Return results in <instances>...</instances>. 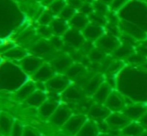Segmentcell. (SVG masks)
<instances>
[{"mask_svg": "<svg viewBox=\"0 0 147 136\" xmlns=\"http://www.w3.org/2000/svg\"><path fill=\"white\" fill-rule=\"evenodd\" d=\"M116 86L133 103H147V70L135 67L120 69Z\"/></svg>", "mask_w": 147, "mask_h": 136, "instance_id": "1", "label": "cell"}, {"mask_svg": "<svg viewBox=\"0 0 147 136\" xmlns=\"http://www.w3.org/2000/svg\"><path fill=\"white\" fill-rule=\"evenodd\" d=\"M129 1L123 9L120 10L119 14H130V17L124 18L123 20L129 21L137 25L144 32L147 33V3H143L139 0Z\"/></svg>", "mask_w": 147, "mask_h": 136, "instance_id": "2", "label": "cell"}, {"mask_svg": "<svg viewBox=\"0 0 147 136\" xmlns=\"http://www.w3.org/2000/svg\"><path fill=\"white\" fill-rule=\"evenodd\" d=\"M46 88L51 93H63L70 85H71V79L65 74H56L50 80L45 83Z\"/></svg>", "mask_w": 147, "mask_h": 136, "instance_id": "3", "label": "cell"}, {"mask_svg": "<svg viewBox=\"0 0 147 136\" xmlns=\"http://www.w3.org/2000/svg\"><path fill=\"white\" fill-rule=\"evenodd\" d=\"M96 47L104 51L106 54H113L121 46V41L117 36L110 33H105L95 42Z\"/></svg>", "mask_w": 147, "mask_h": 136, "instance_id": "4", "label": "cell"}, {"mask_svg": "<svg viewBox=\"0 0 147 136\" xmlns=\"http://www.w3.org/2000/svg\"><path fill=\"white\" fill-rule=\"evenodd\" d=\"M126 99L127 98L121 92L118 90H113L104 104L111 112H122L128 105Z\"/></svg>", "mask_w": 147, "mask_h": 136, "instance_id": "5", "label": "cell"}, {"mask_svg": "<svg viewBox=\"0 0 147 136\" xmlns=\"http://www.w3.org/2000/svg\"><path fill=\"white\" fill-rule=\"evenodd\" d=\"M88 120L87 115L85 114H73L65 124L62 126L63 130L70 135L76 136L85 122Z\"/></svg>", "mask_w": 147, "mask_h": 136, "instance_id": "6", "label": "cell"}, {"mask_svg": "<svg viewBox=\"0 0 147 136\" xmlns=\"http://www.w3.org/2000/svg\"><path fill=\"white\" fill-rule=\"evenodd\" d=\"M131 121V119L128 118L123 112H111V114L105 120V124L111 130L121 131Z\"/></svg>", "mask_w": 147, "mask_h": 136, "instance_id": "7", "label": "cell"}, {"mask_svg": "<svg viewBox=\"0 0 147 136\" xmlns=\"http://www.w3.org/2000/svg\"><path fill=\"white\" fill-rule=\"evenodd\" d=\"M62 38H63L65 44H67L68 46L72 47L74 49L82 48L83 45L86 43V39L82 31L74 29V28H69Z\"/></svg>", "mask_w": 147, "mask_h": 136, "instance_id": "8", "label": "cell"}, {"mask_svg": "<svg viewBox=\"0 0 147 136\" xmlns=\"http://www.w3.org/2000/svg\"><path fill=\"white\" fill-rule=\"evenodd\" d=\"M111 114V111L105 106V104L100 103H93L90 105L87 112V117L91 120L95 121L97 123L104 122L106 118Z\"/></svg>", "mask_w": 147, "mask_h": 136, "instance_id": "9", "label": "cell"}, {"mask_svg": "<svg viewBox=\"0 0 147 136\" xmlns=\"http://www.w3.org/2000/svg\"><path fill=\"white\" fill-rule=\"evenodd\" d=\"M119 27L124 34L132 37L135 40H145V39H147L146 32H144L140 27H138L137 25H135V24L131 23L129 21L120 19Z\"/></svg>", "mask_w": 147, "mask_h": 136, "instance_id": "10", "label": "cell"}, {"mask_svg": "<svg viewBox=\"0 0 147 136\" xmlns=\"http://www.w3.org/2000/svg\"><path fill=\"white\" fill-rule=\"evenodd\" d=\"M72 115H73L72 109L68 105L60 104L58 108L56 109V111L53 113V115L49 119L54 125L58 127H62Z\"/></svg>", "mask_w": 147, "mask_h": 136, "instance_id": "11", "label": "cell"}, {"mask_svg": "<svg viewBox=\"0 0 147 136\" xmlns=\"http://www.w3.org/2000/svg\"><path fill=\"white\" fill-rule=\"evenodd\" d=\"M86 96V93L83 88L79 87L75 84H71L65 91L62 93V99L67 102L79 103L83 101Z\"/></svg>", "mask_w": 147, "mask_h": 136, "instance_id": "12", "label": "cell"}, {"mask_svg": "<svg viewBox=\"0 0 147 136\" xmlns=\"http://www.w3.org/2000/svg\"><path fill=\"white\" fill-rule=\"evenodd\" d=\"M122 112L132 121H139L147 112V103L131 102L125 107V109Z\"/></svg>", "mask_w": 147, "mask_h": 136, "instance_id": "13", "label": "cell"}, {"mask_svg": "<svg viewBox=\"0 0 147 136\" xmlns=\"http://www.w3.org/2000/svg\"><path fill=\"white\" fill-rule=\"evenodd\" d=\"M82 33H83L84 37H85L86 41L91 43H95L100 37H102L105 34V29L103 26L90 22L85 27V29L82 31Z\"/></svg>", "mask_w": 147, "mask_h": 136, "instance_id": "14", "label": "cell"}, {"mask_svg": "<svg viewBox=\"0 0 147 136\" xmlns=\"http://www.w3.org/2000/svg\"><path fill=\"white\" fill-rule=\"evenodd\" d=\"M43 64L44 63H43V60L41 59V57L33 56V55H31V56L27 55L25 58L20 61V65H21L22 69L26 73L31 74V75H33Z\"/></svg>", "mask_w": 147, "mask_h": 136, "instance_id": "15", "label": "cell"}, {"mask_svg": "<svg viewBox=\"0 0 147 136\" xmlns=\"http://www.w3.org/2000/svg\"><path fill=\"white\" fill-rule=\"evenodd\" d=\"M72 64H73V59L67 54L56 56L51 61V65L59 74H65L67 70L72 66Z\"/></svg>", "mask_w": 147, "mask_h": 136, "instance_id": "16", "label": "cell"}, {"mask_svg": "<svg viewBox=\"0 0 147 136\" xmlns=\"http://www.w3.org/2000/svg\"><path fill=\"white\" fill-rule=\"evenodd\" d=\"M57 72L51 64H43L42 66L39 68L34 74H33V78L36 82L38 83H46L48 80H50L54 75H56Z\"/></svg>", "mask_w": 147, "mask_h": 136, "instance_id": "17", "label": "cell"}, {"mask_svg": "<svg viewBox=\"0 0 147 136\" xmlns=\"http://www.w3.org/2000/svg\"><path fill=\"white\" fill-rule=\"evenodd\" d=\"M105 82V78L104 75L101 73H97L95 75H93L90 79L84 85V91H85L86 95H89L92 97L93 94L99 89L101 85Z\"/></svg>", "mask_w": 147, "mask_h": 136, "instance_id": "18", "label": "cell"}, {"mask_svg": "<svg viewBox=\"0 0 147 136\" xmlns=\"http://www.w3.org/2000/svg\"><path fill=\"white\" fill-rule=\"evenodd\" d=\"M32 51L33 53L36 54V56H46L50 55L54 52L55 48L52 46L49 40H40L37 41L36 43L32 45Z\"/></svg>", "mask_w": 147, "mask_h": 136, "instance_id": "19", "label": "cell"}, {"mask_svg": "<svg viewBox=\"0 0 147 136\" xmlns=\"http://www.w3.org/2000/svg\"><path fill=\"white\" fill-rule=\"evenodd\" d=\"M113 91L112 86L108 83L107 81H105L102 85L99 87V89L93 94L92 100L95 103H100V104H104L106 102L107 98L109 97V95L111 94V92Z\"/></svg>", "mask_w": 147, "mask_h": 136, "instance_id": "20", "label": "cell"}, {"mask_svg": "<svg viewBox=\"0 0 147 136\" xmlns=\"http://www.w3.org/2000/svg\"><path fill=\"white\" fill-rule=\"evenodd\" d=\"M60 103L58 100L52 99V98H48L40 107L38 108V112L44 118H50L53 115V113L56 111V109L58 108Z\"/></svg>", "mask_w": 147, "mask_h": 136, "instance_id": "21", "label": "cell"}, {"mask_svg": "<svg viewBox=\"0 0 147 136\" xmlns=\"http://www.w3.org/2000/svg\"><path fill=\"white\" fill-rule=\"evenodd\" d=\"M99 134H100V129L98 123L88 118V120L82 126L76 136H98Z\"/></svg>", "mask_w": 147, "mask_h": 136, "instance_id": "22", "label": "cell"}, {"mask_svg": "<svg viewBox=\"0 0 147 136\" xmlns=\"http://www.w3.org/2000/svg\"><path fill=\"white\" fill-rule=\"evenodd\" d=\"M144 131L145 128L139 121H131L127 126L120 131V134L122 136H140Z\"/></svg>", "mask_w": 147, "mask_h": 136, "instance_id": "23", "label": "cell"}, {"mask_svg": "<svg viewBox=\"0 0 147 136\" xmlns=\"http://www.w3.org/2000/svg\"><path fill=\"white\" fill-rule=\"evenodd\" d=\"M89 23H90V20H89L88 16L80 13V12H77L69 21L70 27L80 30V31H83Z\"/></svg>", "mask_w": 147, "mask_h": 136, "instance_id": "24", "label": "cell"}, {"mask_svg": "<svg viewBox=\"0 0 147 136\" xmlns=\"http://www.w3.org/2000/svg\"><path fill=\"white\" fill-rule=\"evenodd\" d=\"M47 99H48V96H47L46 92H44L43 90L38 89V90H35L29 97L25 100V102L28 105H30V106L39 108Z\"/></svg>", "mask_w": 147, "mask_h": 136, "instance_id": "25", "label": "cell"}, {"mask_svg": "<svg viewBox=\"0 0 147 136\" xmlns=\"http://www.w3.org/2000/svg\"><path fill=\"white\" fill-rule=\"evenodd\" d=\"M14 120L7 113L0 112V133L3 136H10Z\"/></svg>", "mask_w": 147, "mask_h": 136, "instance_id": "26", "label": "cell"}, {"mask_svg": "<svg viewBox=\"0 0 147 136\" xmlns=\"http://www.w3.org/2000/svg\"><path fill=\"white\" fill-rule=\"evenodd\" d=\"M50 27L52 29L53 35L55 36H60L63 37V35L67 32V30L69 29V25H68V21L62 19V18H54L52 22L50 24Z\"/></svg>", "mask_w": 147, "mask_h": 136, "instance_id": "27", "label": "cell"}, {"mask_svg": "<svg viewBox=\"0 0 147 136\" xmlns=\"http://www.w3.org/2000/svg\"><path fill=\"white\" fill-rule=\"evenodd\" d=\"M36 89V85H35L34 82L32 81H28L25 84L21 86L19 89L16 92V97L18 100H24L25 101L28 97L35 91Z\"/></svg>", "mask_w": 147, "mask_h": 136, "instance_id": "28", "label": "cell"}, {"mask_svg": "<svg viewBox=\"0 0 147 136\" xmlns=\"http://www.w3.org/2000/svg\"><path fill=\"white\" fill-rule=\"evenodd\" d=\"M3 55L8 59L11 60H20L24 59L27 56V52L25 49L21 48V47H12L9 50H7L5 53H3Z\"/></svg>", "mask_w": 147, "mask_h": 136, "instance_id": "29", "label": "cell"}, {"mask_svg": "<svg viewBox=\"0 0 147 136\" xmlns=\"http://www.w3.org/2000/svg\"><path fill=\"white\" fill-rule=\"evenodd\" d=\"M86 73V68L81 63H73L72 66L67 70L65 73L66 76L70 78V79H77L83 76Z\"/></svg>", "mask_w": 147, "mask_h": 136, "instance_id": "30", "label": "cell"}, {"mask_svg": "<svg viewBox=\"0 0 147 136\" xmlns=\"http://www.w3.org/2000/svg\"><path fill=\"white\" fill-rule=\"evenodd\" d=\"M132 54H134V50L131 47V45L121 44V46L113 53V56H115L116 58H119V59H123V58H128V57H130Z\"/></svg>", "mask_w": 147, "mask_h": 136, "instance_id": "31", "label": "cell"}, {"mask_svg": "<svg viewBox=\"0 0 147 136\" xmlns=\"http://www.w3.org/2000/svg\"><path fill=\"white\" fill-rule=\"evenodd\" d=\"M67 5V1L66 0H55L50 6H49V11L53 14V15H60L62 10L65 8Z\"/></svg>", "mask_w": 147, "mask_h": 136, "instance_id": "32", "label": "cell"}, {"mask_svg": "<svg viewBox=\"0 0 147 136\" xmlns=\"http://www.w3.org/2000/svg\"><path fill=\"white\" fill-rule=\"evenodd\" d=\"M89 59L94 62H99V61H102L103 59L106 56V53L103 50H101L98 47H93L92 50L89 52Z\"/></svg>", "mask_w": 147, "mask_h": 136, "instance_id": "33", "label": "cell"}, {"mask_svg": "<svg viewBox=\"0 0 147 136\" xmlns=\"http://www.w3.org/2000/svg\"><path fill=\"white\" fill-rule=\"evenodd\" d=\"M76 13H77V10L74 9L73 7H71V6L68 5V4H67V5L65 6V8H64V9L62 10L61 13H60L59 17L69 22L70 19H71V18L73 17V16L75 15Z\"/></svg>", "mask_w": 147, "mask_h": 136, "instance_id": "34", "label": "cell"}, {"mask_svg": "<svg viewBox=\"0 0 147 136\" xmlns=\"http://www.w3.org/2000/svg\"><path fill=\"white\" fill-rule=\"evenodd\" d=\"M88 17H89L90 22L95 23V24H98V25L103 26V27H104V25H106V23H107L106 16L101 15V14H98V13H96V12H93V13L91 14V15H89Z\"/></svg>", "mask_w": 147, "mask_h": 136, "instance_id": "35", "label": "cell"}, {"mask_svg": "<svg viewBox=\"0 0 147 136\" xmlns=\"http://www.w3.org/2000/svg\"><path fill=\"white\" fill-rule=\"evenodd\" d=\"M93 6H94V12L98 14H101V15L106 16L108 14V5L105 3H103L100 0H97L93 3Z\"/></svg>", "mask_w": 147, "mask_h": 136, "instance_id": "36", "label": "cell"}, {"mask_svg": "<svg viewBox=\"0 0 147 136\" xmlns=\"http://www.w3.org/2000/svg\"><path fill=\"white\" fill-rule=\"evenodd\" d=\"M54 18L55 17H53V14L50 11H44L39 16L38 22L40 25H50Z\"/></svg>", "mask_w": 147, "mask_h": 136, "instance_id": "37", "label": "cell"}, {"mask_svg": "<svg viewBox=\"0 0 147 136\" xmlns=\"http://www.w3.org/2000/svg\"><path fill=\"white\" fill-rule=\"evenodd\" d=\"M37 32L41 37H43L45 39H50L53 36V32L50 25H39Z\"/></svg>", "mask_w": 147, "mask_h": 136, "instance_id": "38", "label": "cell"}, {"mask_svg": "<svg viewBox=\"0 0 147 136\" xmlns=\"http://www.w3.org/2000/svg\"><path fill=\"white\" fill-rule=\"evenodd\" d=\"M24 128H25V127H24L19 121H14V124H13V127H12L10 136H23Z\"/></svg>", "mask_w": 147, "mask_h": 136, "instance_id": "39", "label": "cell"}, {"mask_svg": "<svg viewBox=\"0 0 147 136\" xmlns=\"http://www.w3.org/2000/svg\"><path fill=\"white\" fill-rule=\"evenodd\" d=\"M130 0H113V2L111 3L110 8L112 11L119 12L121 9H123L126 6V4L129 2Z\"/></svg>", "mask_w": 147, "mask_h": 136, "instance_id": "40", "label": "cell"}, {"mask_svg": "<svg viewBox=\"0 0 147 136\" xmlns=\"http://www.w3.org/2000/svg\"><path fill=\"white\" fill-rule=\"evenodd\" d=\"M78 12L89 16L94 12V6H93V4L89 3V2H84L81 7H80V9L78 10Z\"/></svg>", "mask_w": 147, "mask_h": 136, "instance_id": "41", "label": "cell"}, {"mask_svg": "<svg viewBox=\"0 0 147 136\" xmlns=\"http://www.w3.org/2000/svg\"><path fill=\"white\" fill-rule=\"evenodd\" d=\"M50 43L52 44V46L54 47L55 49H61L64 45V40L63 38H61L60 36H55L53 35L50 39H49Z\"/></svg>", "mask_w": 147, "mask_h": 136, "instance_id": "42", "label": "cell"}, {"mask_svg": "<svg viewBox=\"0 0 147 136\" xmlns=\"http://www.w3.org/2000/svg\"><path fill=\"white\" fill-rule=\"evenodd\" d=\"M83 3H84V0H67L68 5H70L71 7H73L76 10H79Z\"/></svg>", "mask_w": 147, "mask_h": 136, "instance_id": "43", "label": "cell"}, {"mask_svg": "<svg viewBox=\"0 0 147 136\" xmlns=\"http://www.w3.org/2000/svg\"><path fill=\"white\" fill-rule=\"evenodd\" d=\"M23 136H40V135H39V133L37 132L36 130H34L33 128L25 127V128H24Z\"/></svg>", "mask_w": 147, "mask_h": 136, "instance_id": "44", "label": "cell"}, {"mask_svg": "<svg viewBox=\"0 0 147 136\" xmlns=\"http://www.w3.org/2000/svg\"><path fill=\"white\" fill-rule=\"evenodd\" d=\"M139 122L141 123L142 126L145 128V130H147V112L143 115V116H142V118L139 120Z\"/></svg>", "mask_w": 147, "mask_h": 136, "instance_id": "45", "label": "cell"}, {"mask_svg": "<svg viewBox=\"0 0 147 136\" xmlns=\"http://www.w3.org/2000/svg\"><path fill=\"white\" fill-rule=\"evenodd\" d=\"M54 1H55V0H42V4L44 6H48V7H49V6H50Z\"/></svg>", "mask_w": 147, "mask_h": 136, "instance_id": "46", "label": "cell"}, {"mask_svg": "<svg viewBox=\"0 0 147 136\" xmlns=\"http://www.w3.org/2000/svg\"><path fill=\"white\" fill-rule=\"evenodd\" d=\"M100 1H102L103 3H105V4H107V5L110 7V5H111V3L113 2V0H100Z\"/></svg>", "mask_w": 147, "mask_h": 136, "instance_id": "47", "label": "cell"}, {"mask_svg": "<svg viewBox=\"0 0 147 136\" xmlns=\"http://www.w3.org/2000/svg\"><path fill=\"white\" fill-rule=\"evenodd\" d=\"M98 136H112V135H110V134H108V133H100Z\"/></svg>", "mask_w": 147, "mask_h": 136, "instance_id": "48", "label": "cell"}, {"mask_svg": "<svg viewBox=\"0 0 147 136\" xmlns=\"http://www.w3.org/2000/svg\"><path fill=\"white\" fill-rule=\"evenodd\" d=\"M140 136H147V130H145V131H144V132L142 133V134L140 135Z\"/></svg>", "mask_w": 147, "mask_h": 136, "instance_id": "49", "label": "cell"}, {"mask_svg": "<svg viewBox=\"0 0 147 136\" xmlns=\"http://www.w3.org/2000/svg\"><path fill=\"white\" fill-rule=\"evenodd\" d=\"M145 2H146V3H147V0H145Z\"/></svg>", "mask_w": 147, "mask_h": 136, "instance_id": "50", "label": "cell"}]
</instances>
